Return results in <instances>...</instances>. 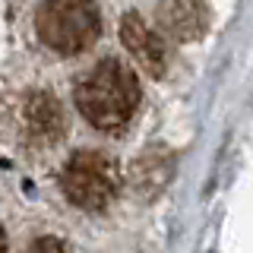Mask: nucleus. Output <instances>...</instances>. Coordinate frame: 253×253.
<instances>
[{"mask_svg": "<svg viewBox=\"0 0 253 253\" xmlns=\"http://www.w3.org/2000/svg\"><path fill=\"white\" fill-rule=\"evenodd\" d=\"M76 108L98 130H121L139 108V79L124 60L108 57L79 79Z\"/></svg>", "mask_w": 253, "mask_h": 253, "instance_id": "obj_1", "label": "nucleus"}, {"mask_svg": "<svg viewBox=\"0 0 253 253\" xmlns=\"http://www.w3.org/2000/svg\"><path fill=\"white\" fill-rule=\"evenodd\" d=\"M35 32L47 51L73 57L92 47L101 35V13L95 0H42L35 13Z\"/></svg>", "mask_w": 253, "mask_h": 253, "instance_id": "obj_2", "label": "nucleus"}, {"mask_svg": "<svg viewBox=\"0 0 253 253\" xmlns=\"http://www.w3.org/2000/svg\"><path fill=\"white\" fill-rule=\"evenodd\" d=\"M60 184L73 206L105 209L117 193V165L108 155L95 152V149H83L67 162V168L60 174Z\"/></svg>", "mask_w": 253, "mask_h": 253, "instance_id": "obj_3", "label": "nucleus"}, {"mask_svg": "<svg viewBox=\"0 0 253 253\" xmlns=\"http://www.w3.org/2000/svg\"><path fill=\"white\" fill-rule=\"evenodd\" d=\"M121 42L124 47L136 57V63L146 73L162 76L168 70V47H165L162 35L142 19L139 13H126L121 19Z\"/></svg>", "mask_w": 253, "mask_h": 253, "instance_id": "obj_4", "label": "nucleus"}, {"mask_svg": "<svg viewBox=\"0 0 253 253\" xmlns=\"http://www.w3.org/2000/svg\"><path fill=\"white\" fill-rule=\"evenodd\" d=\"M158 22L177 42H196L209 29V10L206 0H162Z\"/></svg>", "mask_w": 253, "mask_h": 253, "instance_id": "obj_5", "label": "nucleus"}, {"mask_svg": "<svg viewBox=\"0 0 253 253\" xmlns=\"http://www.w3.org/2000/svg\"><path fill=\"white\" fill-rule=\"evenodd\" d=\"M29 126L42 139H54L60 133L63 117H60V108L54 101V95H35L29 101Z\"/></svg>", "mask_w": 253, "mask_h": 253, "instance_id": "obj_6", "label": "nucleus"}, {"mask_svg": "<svg viewBox=\"0 0 253 253\" xmlns=\"http://www.w3.org/2000/svg\"><path fill=\"white\" fill-rule=\"evenodd\" d=\"M29 253H63V247L54 241V237H42V241H35L29 247Z\"/></svg>", "mask_w": 253, "mask_h": 253, "instance_id": "obj_7", "label": "nucleus"}, {"mask_svg": "<svg viewBox=\"0 0 253 253\" xmlns=\"http://www.w3.org/2000/svg\"><path fill=\"white\" fill-rule=\"evenodd\" d=\"M0 253H6V241H3V231H0Z\"/></svg>", "mask_w": 253, "mask_h": 253, "instance_id": "obj_8", "label": "nucleus"}]
</instances>
